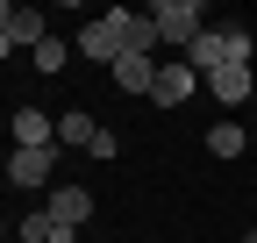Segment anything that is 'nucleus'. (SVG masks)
<instances>
[{
    "instance_id": "10",
    "label": "nucleus",
    "mask_w": 257,
    "mask_h": 243,
    "mask_svg": "<svg viewBox=\"0 0 257 243\" xmlns=\"http://www.w3.org/2000/svg\"><path fill=\"white\" fill-rule=\"evenodd\" d=\"M107 79L121 86V93H143V100L157 93V65H150V57H121V65H114Z\"/></svg>"
},
{
    "instance_id": "15",
    "label": "nucleus",
    "mask_w": 257,
    "mask_h": 243,
    "mask_svg": "<svg viewBox=\"0 0 257 243\" xmlns=\"http://www.w3.org/2000/svg\"><path fill=\"white\" fill-rule=\"evenodd\" d=\"M64 57H72V50H64V43L50 36V43H36V50H29V65H36L43 79H57V72H64Z\"/></svg>"
},
{
    "instance_id": "4",
    "label": "nucleus",
    "mask_w": 257,
    "mask_h": 243,
    "mask_svg": "<svg viewBox=\"0 0 257 243\" xmlns=\"http://www.w3.org/2000/svg\"><path fill=\"white\" fill-rule=\"evenodd\" d=\"M36 43H50V22H43V8H0V50H36Z\"/></svg>"
},
{
    "instance_id": "1",
    "label": "nucleus",
    "mask_w": 257,
    "mask_h": 243,
    "mask_svg": "<svg viewBox=\"0 0 257 243\" xmlns=\"http://www.w3.org/2000/svg\"><path fill=\"white\" fill-rule=\"evenodd\" d=\"M143 15L157 22V36H165V43H179V57L207 36V8H200V0H157V8H143Z\"/></svg>"
},
{
    "instance_id": "13",
    "label": "nucleus",
    "mask_w": 257,
    "mask_h": 243,
    "mask_svg": "<svg viewBox=\"0 0 257 243\" xmlns=\"http://www.w3.org/2000/svg\"><path fill=\"white\" fill-rule=\"evenodd\" d=\"M50 215H57L64 229H79V222L93 215V193H86V186H57V193H50Z\"/></svg>"
},
{
    "instance_id": "8",
    "label": "nucleus",
    "mask_w": 257,
    "mask_h": 243,
    "mask_svg": "<svg viewBox=\"0 0 257 243\" xmlns=\"http://www.w3.org/2000/svg\"><path fill=\"white\" fill-rule=\"evenodd\" d=\"M250 86H257L250 65H221V72H207V93H214L221 107H243V100H250Z\"/></svg>"
},
{
    "instance_id": "3",
    "label": "nucleus",
    "mask_w": 257,
    "mask_h": 243,
    "mask_svg": "<svg viewBox=\"0 0 257 243\" xmlns=\"http://www.w3.org/2000/svg\"><path fill=\"white\" fill-rule=\"evenodd\" d=\"M79 57H86V65H121V57H128V43H121V8H107L100 22H86L79 29Z\"/></svg>"
},
{
    "instance_id": "12",
    "label": "nucleus",
    "mask_w": 257,
    "mask_h": 243,
    "mask_svg": "<svg viewBox=\"0 0 257 243\" xmlns=\"http://www.w3.org/2000/svg\"><path fill=\"white\" fill-rule=\"evenodd\" d=\"M121 43H128V57H150L165 36H157V22H150V15H128V8H121Z\"/></svg>"
},
{
    "instance_id": "14",
    "label": "nucleus",
    "mask_w": 257,
    "mask_h": 243,
    "mask_svg": "<svg viewBox=\"0 0 257 243\" xmlns=\"http://www.w3.org/2000/svg\"><path fill=\"white\" fill-rule=\"evenodd\" d=\"M243 122H214V129H207V150H214V158H243Z\"/></svg>"
},
{
    "instance_id": "16",
    "label": "nucleus",
    "mask_w": 257,
    "mask_h": 243,
    "mask_svg": "<svg viewBox=\"0 0 257 243\" xmlns=\"http://www.w3.org/2000/svg\"><path fill=\"white\" fill-rule=\"evenodd\" d=\"M243 243H257V229H243Z\"/></svg>"
},
{
    "instance_id": "9",
    "label": "nucleus",
    "mask_w": 257,
    "mask_h": 243,
    "mask_svg": "<svg viewBox=\"0 0 257 243\" xmlns=\"http://www.w3.org/2000/svg\"><path fill=\"white\" fill-rule=\"evenodd\" d=\"M22 243H79V229H64L50 207H36V215H22V229H15Z\"/></svg>"
},
{
    "instance_id": "7",
    "label": "nucleus",
    "mask_w": 257,
    "mask_h": 243,
    "mask_svg": "<svg viewBox=\"0 0 257 243\" xmlns=\"http://www.w3.org/2000/svg\"><path fill=\"white\" fill-rule=\"evenodd\" d=\"M8 136H15V150H43V143H57V122H50L43 107H15Z\"/></svg>"
},
{
    "instance_id": "5",
    "label": "nucleus",
    "mask_w": 257,
    "mask_h": 243,
    "mask_svg": "<svg viewBox=\"0 0 257 243\" xmlns=\"http://www.w3.org/2000/svg\"><path fill=\"white\" fill-rule=\"evenodd\" d=\"M8 179H15V186H50V179H57V143H43V150H8Z\"/></svg>"
},
{
    "instance_id": "2",
    "label": "nucleus",
    "mask_w": 257,
    "mask_h": 243,
    "mask_svg": "<svg viewBox=\"0 0 257 243\" xmlns=\"http://www.w3.org/2000/svg\"><path fill=\"white\" fill-rule=\"evenodd\" d=\"M186 65L200 72V79L221 72V65H250V29H207V36L186 50Z\"/></svg>"
},
{
    "instance_id": "6",
    "label": "nucleus",
    "mask_w": 257,
    "mask_h": 243,
    "mask_svg": "<svg viewBox=\"0 0 257 243\" xmlns=\"http://www.w3.org/2000/svg\"><path fill=\"white\" fill-rule=\"evenodd\" d=\"M193 86H200V72H193L186 57H172V65H157V93H150V100H157V107H186Z\"/></svg>"
},
{
    "instance_id": "11",
    "label": "nucleus",
    "mask_w": 257,
    "mask_h": 243,
    "mask_svg": "<svg viewBox=\"0 0 257 243\" xmlns=\"http://www.w3.org/2000/svg\"><path fill=\"white\" fill-rule=\"evenodd\" d=\"M93 136H100V122H93L86 107H64V114H57V143H72V150H93Z\"/></svg>"
}]
</instances>
